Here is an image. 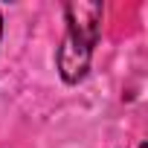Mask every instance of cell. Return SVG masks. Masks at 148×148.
<instances>
[{"label":"cell","mask_w":148,"mask_h":148,"mask_svg":"<svg viewBox=\"0 0 148 148\" xmlns=\"http://www.w3.org/2000/svg\"><path fill=\"white\" fill-rule=\"evenodd\" d=\"M67 15V32L61 38L55 64L58 73L67 84H79L87 70H90V58H93V47L102 35V3H90V0H73L64 6Z\"/></svg>","instance_id":"1"},{"label":"cell","mask_w":148,"mask_h":148,"mask_svg":"<svg viewBox=\"0 0 148 148\" xmlns=\"http://www.w3.org/2000/svg\"><path fill=\"white\" fill-rule=\"evenodd\" d=\"M0 35H3V18H0Z\"/></svg>","instance_id":"2"},{"label":"cell","mask_w":148,"mask_h":148,"mask_svg":"<svg viewBox=\"0 0 148 148\" xmlns=\"http://www.w3.org/2000/svg\"><path fill=\"white\" fill-rule=\"evenodd\" d=\"M139 148H148V145H145V142H142V145H139Z\"/></svg>","instance_id":"3"}]
</instances>
